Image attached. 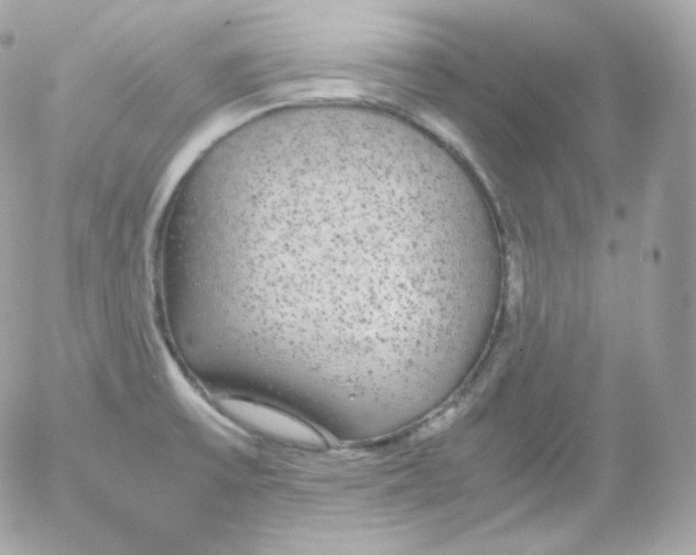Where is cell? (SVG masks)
Masks as SVG:
<instances>
[{"label": "cell", "instance_id": "1", "mask_svg": "<svg viewBox=\"0 0 696 555\" xmlns=\"http://www.w3.org/2000/svg\"><path fill=\"white\" fill-rule=\"evenodd\" d=\"M221 401L233 418L260 437L305 449H322L328 445V439L318 428L287 410L240 398Z\"/></svg>", "mask_w": 696, "mask_h": 555}]
</instances>
